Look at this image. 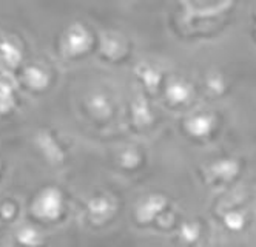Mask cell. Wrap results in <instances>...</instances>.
<instances>
[{
  "label": "cell",
  "instance_id": "obj_13",
  "mask_svg": "<svg viewBox=\"0 0 256 247\" xmlns=\"http://www.w3.org/2000/svg\"><path fill=\"white\" fill-rule=\"evenodd\" d=\"M182 236L187 238L188 241L196 239V238H198V227H194V229H193V225H192V224L184 225V229H182Z\"/></svg>",
  "mask_w": 256,
  "mask_h": 247
},
{
  "label": "cell",
  "instance_id": "obj_12",
  "mask_svg": "<svg viewBox=\"0 0 256 247\" xmlns=\"http://www.w3.org/2000/svg\"><path fill=\"white\" fill-rule=\"evenodd\" d=\"M144 82L147 84L150 88H153L154 85H158V81H159V76H158V73H154L153 70H150V68H145L144 70Z\"/></svg>",
  "mask_w": 256,
  "mask_h": 247
},
{
  "label": "cell",
  "instance_id": "obj_7",
  "mask_svg": "<svg viewBox=\"0 0 256 247\" xmlns=\"http://www.w3.org/2000/svg\"><path fill=\"white\" fill-rule=\"evenodd\" d=\"M236 172H238V164L232 159L221 161L212 167V173L221 179H230L232 176L236 175Z\"/></svg>",
  "mask_w": 256,
  "mask_h": 247
},
{
  "label": "cell",
  "instance_id": "obj_11",
  "mask_svg": "<svg viewBox=\"0 0 256 247\" xmlns=\"http://www.w3.org/2000/svg\"><path fill=\"white\" fill-rule=\"evenodd\" d=\"M226 224L230 227L232 230H238L244 225V218L241 216V213H230L226 218Z\"/></svg>",
  "mask_w": 256,
  "mask_h": 247
},
{
  "label": "cell",
  "instance_id": "obj_9",
  "mask_svg": "<svg viewBox=\"0 0 256 247\" xmlns=\"http://www.w3.org/2000/svg\"><path fill=\"white\" fill-rule=\"evenodd\" d=\"M26 79H28V82L32 87L42 88L46 84V74L40 68H38V67H30L26 70Z\"/></svg>",
  "mask_w": 256,
  "mask_h": 247
},
{
  "label": "cell",
  "instance_id": "obj_4",
  "mask_svg": "<svg viewBox=\"0 0 256 247\" xmlns=\"http://www.w3.org/2000/svg\"><path fill=\"white\" fill-rule=\"evenodd\" d=\"M192 87L186 82H180V81H174L170 84V87L167 88V96L172 102L174 104H182V102H187L192 96Z\"/></svg>",
  "mask_w": 256,
  "mask_h": 247
},
{
  "label": "cell",
  "instance_id": "obj_8",
  "mask_svg": "<svg viewBox=\"0 0 256 247\" xmlns=\"http://www.w3.org/2000/svg\"><path fill=\"white\" fill-rule=\"evenodd\" d=\"M88 107L96 116H100V118L108 116L110 111H112V108H110V104L105 99V96H104V94H99V93L93 94V96L88 99Z\"/></svg>",
  "mask_w": 256,
  "mask_h": 247
},
{
  "label": "cell",
  "instance_id": "obj_3",
  "mask_svg": "<svg viewBox=\"0 0 256 247\" xmlns=\"http://www.w3.org/2000/svg\"><path fill=\"white\" fill-rule=\"evenodd\" d=\"M164 201L160 196H148L145 201H142L140 207L138 208V218L140 221H150L156 216V213H159L162 210Z\"/></svg>",
  "mask_w": 256,
  "mask_h": 247
},
{
  "label": "cell",
  "instance_id": "obj_10",
  "mask_svg": "<svg viewBox=\"0 0 256 247\" xmlns=\"http://www.w3.org/2000/svg\"><path fill=\"white\" fill-rule=\"evenodd\" d=\"M19 239L25 244H36L39 241V233L31 229V227H24L19 232Z\"/></svg>",
  "mask_w": 256,
  "mask_h": 247
},
{
  "label": "cell",
  "instance_id": "obj_14",
  "mask_svg": "<svg viewBox=\"0 0 256 247\" xmlns=\"http://www.w3.org/2000/svg\"><path fill=\"white\" fill-rule=\"evenodd\" d=\"M2 48H4V53H5L6 58H10V59H11V56H14V59H17V56H19V53H17V51H16V50H14L11 45L5 44ZM11 61H12V59H11Z\"/></svg>",
  "mask_w": 256,
  "mask_h": 247
},
{
  "label": "cell",
  "instance_id": "obj_6",
  "mask_svg": "<svg viewBox=\"0 0 256 247\" xmlns=\"http://www.w3.org/2000/svg\"><path fill=\"white\" fill-rule=\"evenodd\" d=\"M88 208H90V213H91V216H93V219H98V221H102L113 213V205L106 198L93 199L90 202Z\"/></svg>",
  "mask_w": 256,
  "mask_h": 247
},
{
  "label": "cell",
  "instance_id": "obj_1",
  "mask_svg": "<svg viewBox=\"0 0 256 247\" xmlns=\"http://www.w3.org/2000/svg\"><path fill=\"white\" fill-rule=\"evenodd\" d=\"M59 210H60V195L54 188L45 190L34 202V212L40 216L54 218L59 215Z\"/></svg>",
  "mask_w": 256,
  "mask_h": 247
},
{
  "label": "cell",
  "instance_id": "obj_5",
  "mask_svg": "<svg viewBox=\"0 0 256 247\" xmlns=\"http://www.w3.org/2000/svg\"><path fill=\"white\" fill-rule=\"evenodd\" d=\"M187 128L192 135L194 136H207L208 133L213 128V118L212 116H206V115H199L194 116L193 119H190L187 122Z\"/></svg>",
  "mask_w": 256,
  "mask_h": 247
},
{
  "label": "cell",
  "instance_id": "obj_2",
  "mask_svg": "<svg viewBox=\"0 0 256 247\" xmlns=\"http://www.w3.org/2000/svg\"><path fill=\"white\" fill-rule=\"evenodd\" d=\"M88 44H90V36H88L86 30L80 25L71 27L68 30L66 36L64 37V50L70 54L85 51Z\"/></svg>",
  "mask_w": 256,
  "mask_h": 247
}]
</instances>
